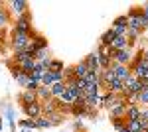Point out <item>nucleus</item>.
I'll use <instances>...</instances> for the list:
<instances>
[{"label": "nucleus", "instance_id": "nucleus-14", "mask_svg": "<svg viewBox=\"0 0 148 132\" xmlns=\"http://www.w3.org/2000/svg\"><path fill=\"white\" fill-rule=\"evenodd\" d=\"M114 38H116V34H114V32H113V28H111L109 32L103 34V38H101V45H103V47H111V44H113Z\"/></svg>", "mask_w": 148, "mask_h": 132}, {"label": "nucleus", "instance_id": "nucleus-26", "mask_svg": "<svg viewBox=\"0 0 148 132\" xmlns=\"http://www.w3.org/2000/svg\"><path fill=\"white\" fill-rule=\"evenodd\" d=\"M26 87L30 89V91H38V87H40V81H36L34 77H30V79H28V85H26Z\"/></svg>", "mask_w": 148, "mask_h": 132}, {"label": "nucleus", "instance_id": "nucleus-19", "mask_svg": "<svg viewBox=\"0 0 148 132\" xmlns=\"http://www.w3.org/2000/svg\"><path fill=\"white\" fill-rule=\"evenodd\" d=\"M113 79H114L113 69H103V71H101V83H105V85H109V83H111Z\"/></svg>", "mask_w": 148, "mask_h": 132}, {"label": "nucleus", "instance_id": "nucleus-9", "mask_svg": "<svg viewBox=\"0 0 148 132\" xmlns=\"http://www.w3.org/2000/svg\"><path fill=\"white\" fill-rule=\"evenodd\" d=\"M34 69H36V59H34V57H30V59H26V61L20 63V71L26 73V75H32Z\"/></svg>", "mask_w": 148, "mask_h": 132}, {"label": "nucleus", "instance_id": "nucleus-31", "mask_svg": "<svg viewBox=\"0 0 148 132\" xmlns=\"http://www.w3.org/2000/svg\"><path fill=\"white\" fill-rule=\"evenodd\" d=\"M20 124H22L24 128H34V126H36V120H22Z\"/></svg>", "mask_w": 148, "mask_h": 132}, {"label": "nucleus", "instance_id": "nucleus-37", "mask_svg": "<svg viewBox=\"0 0 148 132\" xmlns=\"http://www.w3.org/2000/svg\"><path fill=\"white\" fill-rule=\"evenodd\" d=\"M24 132H30V130H24Z\"/></svg>", "mask_w": 148, "mask_h": 132}, {"label": "nucleus", "instance_id": "nucleus-24", "mask_svg": "<svg viewBox=\"0 0 148 132\" xmlns=\"http://www.w3.org/2000/svg\"><path fill=\"white\" fill-rule=\"evenodd\" d=\"M126 128L130 132H140V122L138 120H128L126 122Z\"/></svg>", "mask_w": 148, "mask_h": 132}, {"label": "nucleus", "instance_id": "nucleus-30", "mask_svg": "<svg viewBox=\"0 0 148 132\" xmlns=\"http://www.w3.org/2000/svg\"><path fill=\"white\" fill-rule=\"evenodd\" d=\"M34 59H40V61H44V59H46V49H40V51H36V53H34Z\"/></svg>", "mask_w": 148, "mask_h": 132}, {"label": "nucleus", "instance_id": "nucleus-12", "mask_svg": "<svg viewBox=\"0 0 148 132\" xmlns=\"http://www.w3.org/2000/svg\"><path fill=\"white\" fill-rule=\"evenodd\" d=\"M107 87H109V93H114V95H116V93H123V89H125V83H123L121 79L114 77L113 81L107 85Z\"/></svg>", "mask_w": 148, "mask_h": 132}, {"label": "nucleus", "instance_id": "nucleus-25", "mask_svg": "<svg viewBox=\"0 0 148 132\" xmlns=\"http://www.w3.org/2000/svg\"><path fill=\"white\" fill-rule=\"evenodd\" d=\"M113 28H126V16H119V18L114 20Z\"/></svg>", "mask_w": 148, "mask_h": 132}, {"label": "nucleus", "instance_id": "nucleus-29", "mask_svg": "<svg viewBox=\"0 0 148 132\" xmlns=\"http://www.w3.org/2000/svg\"><path fill=\"white\" fill-rule=\"evenodd\" d=\"M138 103H148V89H144L142 93H138Z\"/></svg>", "mask_w": 148, "mask_h": 132}, {"label": "nucleus", "instance_id": "nucleus-22", "mask_svg": "<svg viewBox=\"0 0 148 132\" xmlns=\"http://www.w3.org/2000/svg\"><path fill=\"white\" fill-rule=\"evenodd\" d=\"M83 93H85V95H97V93H99V85H95V83H87L85 89H83Z\"/></svg>", "mask_w": 148, "mask_h": 132}, {"label": "nucleus", "instance_id": "nucleus-11", "mask_svg": "<svg viewBox=\"0 0 148 132\" xmlns=\"http://www.w3.org/2000/svg\"><path fill=\"white\" fill-rule=\"evenodd\" d=\"M126 36H116L113 40V44H111V49H114V51H121V49H126Z\"/></svg>", "mask_w": 148, "mask_h": 132}, {"label": "nucleus", "instance_id": "nucleus-23", "mask_svg": "<svg viewBox=\"0 0 148 132\" xmlns=\"http://www.w3.org/2000/svg\"><path fill=\"white\" fill-rule=\"evenodd\" d=\"M113 122H114V128L123 132V130L126 128V122H128V120H126L125 116H123V118H113Z\"/></svg>", "mask_w": 148, "mask_h": 132}, {"label": "nucleus", "instance_id": "nucleus-32", "mask_svg": "<svg viewBox=\"0 0 148 132\" xmlns=\"http://www.w3.org/2000/svg\"><path fill=\"white\" fill-rule=\"evenodd\" d=\"M140 122V132H148V120H138Z\"/></svg>", "mask_w": 148, "mask_h": 132}, {"label": "nucleus", "instance_id": "nucleus-1", "mask_svg": "<svg viewBox=\"0 0 148 132\" xmlns=\"http://www.w3.org/2000/svg\"><path fill=\"white\" fill-rule=\"evenodd\" d=\"M28 44H30V36L28 34L14 32V36H12V47H14V51H24L28 47Z\"/></svg>", "mask_w": 148, "mask_h": 132}, {"label": "nucleus", "instance_id": "nucleus-13", "mask_svg": "<svg viewBox=\"0 0 148 132\" xmlns=\"http://www.w3.org/2000/svg\"><path fill=\"white\" fill-rule=\"evenodd\" d=\"M138 116H140V109L134 107V105H128V107H126L125 118H126V120H138Z\"/></svg>", "mask_w": 148, "mask_h": 132}, {"label": "nucleus", "instance_id": "nucleus-16", "mask_svg": "<svg viewBox=\"0 0 148 132\" xmlns=\"http://www.w3.org/2000/svg\"><path fill=\"white\" fill-rule=\"evenodd\" d=\"M49 91H51V97H61L63 93H65V83H53L51 87H49Z\"/></svg>", "mask_w": 148, "mask_h": 132}, {"label": "nucleus", "instance_id": "nucleus-4", "mask_svg": "<svg viewBox=\"0 0 148 132\" xmlns=\"http://www.w3.org/2000/svg\"><path fill=\"white\" fill-rule=\"evenodd\" d=\"M113 73H114V77L121 79L123 83H125L126 79L130 77V69H128L126 65H116V67H113Z\"/></svg>", "mask_w": 148, "mask_h": 132}, {"label": "nucleus", "instance_id": "nucleus-21", "mask_svg": "<svg viewBox=\"0 0 148 132\" xmlns=\"http://www.w3.org/2000/svg\"><path fill=\"white\" fill-rule=\"evenodd\" d=\"M47 71H51V73H61V71H63V63L57 61V59H51V61H49V67H47Z\"/></svg>", "mask_w": 148, "mask_h": 132}, {"label": "nucleus", "instance_id": "nucleus-10", "mask_svg": "<svg viewBox=\"0 0 148 132\" xmlns=\"http://www.w3.org/2000/svg\"><path fill=\"white\" fill-rule=\"evenodd\" d=\"M20 101H22L24 105H30V103H38V95H36V91H30V89H26L22 95H20Z\"/></svg>", "mask_w": 148, "mask_h": 132}, {"label": "nucleus", "instance_id": "nucleus-3", "mask_svg": "<svg viewBox=\"0 0 148 132\" xmlns=\"http://www.w3.org/2000/svg\"><path fill=\"white\" fill-rule=\"evenodd\" d=\"M24 112L32 118H38L42 114V105L40 103H30V105H24Z\"/></svg>", "mask_w": 148, "mask_h": 132}, {"label": "nucleus", "instance_id": "nucleus-8", "mask_svg": "<svg viewBox=\"0 0 148 132\" xmlns=\"http://www.w3.org/2000/svg\"><path fill=\"white\" fill-rule=\"evenodd\" d=\"M121 99H123V97H116L114 93H109V95H105V97L101 99V103H103V105H105V107H107L109 110H111V109H113V107H114V105H116V103H119Z\"/></svg>", "mask_w": 148, "mask_h": 132}, {"label": "nucleus", "instance_id": "nucleus-35", "mask_svg": "<svg viewBox=\"0 0 148 132\" xmlns=\"http://www.w3.org/2000/svg\"><path fill=\"white\" fill-rule=\"evenodd\" d=\"M142 59H144V63H146V65H148V51H146V53H144V57H142Z\"/></svg>", "mask_w": 148, "mask_h": 132}, {"label": "nucleus", "instance_id": "nucleus-7", "mask_svg": "<svg viewBox=\"0 0 148 132\" xmlns=\"http://www.w3.org/2000/svg\"><path fill=\"white\" fill-rule=\"evenodd\" d=\"M113 59L119 65H125V63L130 61V51H128V49H121V51H116V53L113 55Z\"/></svg>", "mask_w": 148, "mask_h": 132}, {"label": "nucleus", "instance_id": "nucleus-15", "mask_svg": "<svg viewBox=\"0 0 148 132\" xmlns=\"http://www.w3.org/2000/svg\"><path fill=\"white\" fill-rule=\"evenodd\" d=\"M97 59H99V69H111V57L107 53H97Z\"/></svg>", "mask_w": 148, "mask_h": 132}, {"label": "nucleus", "instance_id": "nucleus-33", "mask_svg": "<svg viewBox=\"0 0 148 132\" xmlns=\"http://www.w3.org/2000/svg\"><path fill=\"white\" fill-rule=\"evenodd\" d=\"M138 120H148V109H146V110H140V116H138Z\"/></svg>", "mask_w": 148, "mask_h": 132}, {"label": "nucleus", "instance_id": "nucleus-27", "mask_svg": "<svg viewBox=\"0 0 148 132\" xmlns=\"http://www.w3.org/2000/svg\"><path fill=\"white\" fill-rule=\"evenodd\" d=\"M36 126H40V128H47V126H51V124H49L47 118H38V120H36Z\"/></svg>", "mask_w": 148, "mask_h": 132}, {"label": "nucleus", "instance_id": "nucleus-5", "mask_svg": "<svg viewBox=\"0 0 148 132\" xmlns=\"http://www.w3.org/2000/svg\"><path fill=\"white\" fill-rule=\"evenodd\" d=\"M83 63L87 65V69H89V73H95V71H99V59H97V53L87 55Z\"/></svg>", "mask_w": 148, "mask_h": 132}, {"label": "nucleus", "instance_id": "nucleus-18", "mask_svg": "<svg viewBox=\"0 0 148 132\" xmlns=\"http://www.w3.org/2000/svg\"><path fill=\"white\" fill-rule=\"evenodd\" d=\"M36 95H38V99H44V101H49L51 99V91H49V87H38V91H36Z\"/></svg>", "mask_w": 148, "mask_h": 132}, {"label": "nucleus", "instance_id": "nucleus-6", "mask_svg": "<svg viewBox=\"0 0 148 132\" xmlns=\"http://www.w3.org/2000/svg\"><path fill=\"white\" fill-rule=\"evenodd\" d=\"M71 71H73V77L75 79H85L87 75H89V69H87V65L81 61L79 65H75V67H71Z\"/></svg>", "mask_w": 148, "mask_h": 132}, {"label": "nucleus", "instance_id": "nucleus-17", "mask_svg": "<svg viewBox=\"0 0 148 132\" xmlns=\"http://www.w3.org/2000/svg\"><path fill=\"white\" fill-rule=\"evenodd\" d=\"M57 110V103L56 101H46V103H44V105H42V112H47V114H53V112H56Z\"/></svg>", "mask_w": 148, "mask_h": 132}, {"label": "nucleus", "instance_id": "nucleus-2", "mask_svg": "<svg viewBox=\"0 0 148 132\" xmlns=\"http://www.w3.org/2000/svg\"><path fill=\"white\" fill-rule=\"evenodd\" d=\"M14 32H20V34H34L32 30V24H30V16L28 14H22L18 20H16V28H14Z\"/></svg>", "mask_w": 148, "mask_h": 132}, {"label": "nucleus", "instance_id": "nucleus-36", "mask_svg": "<svg viewBox=\"0 0 148 132\" xmlns=\"http://www.w3.org/2000/svg\"><path fill=\"white\" fill-rule=\"evenodd\" d=\"M123 132H130V130H128V128H125V130H123Z\"/></svg>", "mask_w": 148, "mask_h": 132}, {"label": "nucleus", "instance_id": "nucleus-20", "mask_svg": "<svg viewBox=\"0 0 148 132\" xmlns=\"http://www.w3.org/2000/svg\"><path fill=\"white\" fill-rule=\"evenodd\" d=\"M12 8L18 12V14H26V8H28V2H24V0H14L12 2Z\"/></svg>", "mask_w": 148, "mask_h": 132}, {"label": "nucleus", "instance_id": "nucleus-28", "mask_svg": "<svg viewBox=\"0 0 148 132\" xmlns=\"http://www.w3.org/2000/svg\"><path fill=\"white\" fill-rule=\"evenodd\" d=\"M6 22H8V12L0 8V28H2V26H4Z\"/></svg>", "mask_w": 148, "mask_h": 132}, {"label": "nucleus", "instance_id": "nucleus-34", "mask_svg": "<svg viewBox=\"0 0 148 132\" xmlns=\"http://www.w3.org/2000/svg\"><path fill=\"white\" fill-rule=\"evenodd\" d=\"M142 16H144V18H148V4L142 8Z\"/></svg>", "mask_w": 148, "mask_h": 132}]
</instances>
